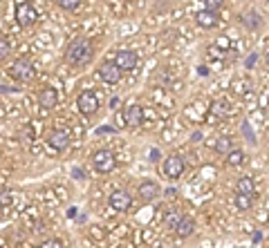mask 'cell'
I'll list each match as a JSON object with an SVG mask.
<instances>
[{
  "instance_id": "obj_7",
  "label": "cell",
  "mask_w": 269,
  "mask_h": 248,
  "mask_svg": "<svg viewBox=\"0 0 269 248\" xmlns=\"http://www.w3.org/2000/svg\"><path fill=\"white\" fill-rule=\"evenodd\" d=\"M184 168H186V163H184L182 157H177V154H171V157H166L164 159V174L168 179H179L184 174Z\"/></svg>"
},
{
  "instance_id": "obj_25",
  "label": "cell",
  "mask_w": 269,
  "mask_h": 248,
  "mask_svg": "<svg viewBox=\"0 0 269 248\" xmlns=\"http://www.w3.org/2000/svg\"><path fill=\"white\" fill-rule=\"evenodd\" d=\"M9 49H11V45H9V41H7V38H3V36H0V60H3V58H5V56H7V54H9Z\"/></svg>"
},
{
  "instance_id": "obj_35",
  "label": "cell",
  "mask_w": 269,
  "mask_h": 248,
  "mask_svg": "<svg viewBox=\"0 0 269 248\" xmlns=\"http://www.w3.org/2000/svg\"><path fill=\"white\" fill-rule=\"evenodd\" d=\"M267 108H269V97H267Z\"/></svg>"
},
{
  "instance_id": "obj_31",
  "label": "cell",
  "mask_w": 269,
  "mask_h": 248,
  "mask_svg": "<svg viewBox=\"0 0 269 248\" xmlns=\"http://www.w3.org/2000/svg\"><path fill=\"white\" fill-rule=\"evenodd\" d=\"M119 105H121V101H119V99H112V101H110V108H115V110H117Z\"/></svg>"
},
{
  "instance_id": "obj_26",
  "label": "cell",
  "mask_w": 269,
  "mask_h": 248,
  "mask_svg": "<svg viewBox=\"0 0 269 248\" xmlns=\"http://www.w3.org/2000/svg\"><path fill=\"white\" fill-rule=\"evenodd\" d=\"M11 201H14V197H11V193H0V206H11Z\"/></svg>"
},
{
  "instance_id": "obj_34",
  "label": "cell",
  "mask_w": 269,
  "mask_h": 248,
  "mask_svg": "<svg viewBox=\"0 0 269 248\" xmlns=\"http://www.w3.org/2000/svg\"><path fill=\"white\" fill-rule=\"evenodd\" d=\"M265 60H267V65H269V52L265 54Z\"/></svg>"
},
{
  "instance_id": "obj_1",
  "label": "cell",
  "mask_w": 269,
  "mask_h": 248,
  "mask_svg": "<svg viewBox=\"0 0 269 248\" xmlns=\"http://www.w3.org/2000/svg\"><path fill=\"white\" fill-rule=\"evenodd\" d=\"M92 58H94V45L90 38L78 36L67 45V49H65V60L74 67H83V65L92 63Z\"/></svg>"
},
{
  "instance_id": "obj_14",
  "label": "cell",
  "mask_w": 269,
  "mask_h": 248,
  "mask_svg": "<svg viewBox=\"0 0 269 248\" xmlns=\"http://www.w3.org/2000/svg\"><path fill=\"white\" fill-rule=\"evenodd\" d=\"M195 22H198L200 27H204V29H213V27H218V22H220V18H218L216 11H206L202 9L195 14Z\"/></svg>"
},
{
  "instance_id": "obj_6",
  "label": "cell",
  "mask_w": 269,
  "mask_h": 248,
  "mask_svg": "<svg viewBox=\"0 0 269 248\" xmlns=\"http://www.w3.org/2000/svg\"><path fill=\"white\" fill-rule=\"evenodd\" d=\"M117 67H119V72H132L134 67L139 65V56L137 52H130V49H123V52H117L115 60H112Z\"/></svg>"
},
{
  "instance_id": "obj_3",
  "label": "cell",
  "mask_w": 269,
  "mask_h": 248,
  "mask_svg": "<svg viewBox=\"0 0 269 248\" xmlns=\"http://www.w3.org/2000/svg\"><path fill=\"white\" fill-rule=\"evenodd\" d=\"M99 97L92 92V89H86V92H81L76 97V110L81 112L83 116H92L99 112Z\"/></svg>"
},
{
  "instance_id": "obj_30",
  "label": "cell",
  "mask_w": 269,
  "mask_h": 248,
  "mask_svg": "<svg viewBox=\"0 0 269 248\" xmlns=\"http://www.w3.org/2000/svg\"><path fill=\"white\" fill-rule=\"evenodd\" d=\"M218 45H220V47H224V49H227V47H229V41H227V38H218Z\"/></svg>"
},
{
  "instance_id": "obj_2",
  "label": "cell",
  "mask_w": 269,
  "mask_h": 248,
  "mask_svg": "<svg viewBox=\"0 0 269 248\" xmlns=\"http://www.w3.org/2000/svg\"><path fill=\"white\" fill-rule=\"evenodd\" d=\"M7 72H9V76L14 78V81H18V83H30L34 78V74H36V72H34V63L27 58V56L16 58L14 63L9 65Z\"/></svg>"
},
{
  "instance_id": "obj_10",
  "label": "cell",
  "mask_w": 269,
  "mask_h": 248,
  "mask_svg": "<svg viewBox=\"0 0 269 248\" xmlns=\"http://www.w3.org/2000/svg\"><path fill=\"white\" fill-rule=\"evenodd\" d=\"M47 143L52 145L54 150H65L67 145H70V132L63 130V128L52 130V132H49V137H47Z\"/></svg>"
},
{
  "instance_id": "obj_23",
  "label": "cell",
  "mask_w": 269,
  "mask_h": 248,
  "mask_svg": "<svg viewBox=\"0 0 269 248\" xmlns=\"http://www.w3.org/2000/svg\"><path fill=\"white\" fill-rule=\"evenodd\" d=\"M202 3H204L206 11H216V9H220L224 5V0H202Z\"/></svg>"
},
{
  "instance_id": "obj_17",
  "label": "cell",
  "mask_w": 269,
  "mask_h": 248,
  "mask_svg": "<svg viewBox=\"0 0 269 248\" xmlns=\"http://www.w3.org/2000/svg\"><path fill=\"white\" fill-rule=\"evenodd\" d=\"M240 20H243V25L247 27V29H260V25H262V18H260V14H256V11H249V14H245V16H240Z\"/></svg>"
},
{
  "instance_id": "obj_5",
  "label": "cell",
  "mask_w": 269,
  "mask_h": 248,
  "mask_svg": "<svg viewBox=\"0 0 269 248\" xmlns=\"http://www.w3.org/2000/svg\"><path fill=\"white\" fill-rule=\"evenodd\" d=\"M16 20L20 22L22 27H32L34 22L38 20V11L32 3H25V0H18L16 3Z\"/></svg>"
},
{
  "instance_id": "obj_9",
  "label": "cell",
  "mask_w": 269,
  "mask_h": 248,
  "mask_svg": "<svg viewBox=\"0 0 269 248\" xmlns=\"http://www.w3.org/2000/svg\"><path fill=\"white\" fill-rule=\"evenodd\" d=\"M123 123L130 126V128L142 126V123H144V108H142V105H137V103L128 105L126 112H123Z\"/></svg>"
},
{
  "instance_id": "obj_8",
  "label": "cell",
  "mask_w": 269,
  "mask_h": 248,
  "mask_svg": "<svg viewBox=\"0 0 269 248\" xmlns=\"http://www.w3.org/2000/svg\"><path fill=\"white\" fill-rule=\"evenodd\" d=\"M108 204H110L112 210H117V212H126L128 208L132 206V197L128 195L126 190H115V193L110 195Z\"/></svg>"
},
{
  "instance_id": "obj_18",
  "label": "cell",
  "mask_w": 269,
  "mask_h": 248,
  "mask_svg": "<svg viewBox=\"0 0 269 248\" xmlns=\"http://www.w3.org/2000/svg\"><path fill=\"white\" fill-rule=\"evenodd\" d=\"M245 159H247V154H245L243 150H231V152H229V154H227V163H229V166H231V168H238V166H243V163H245Z\"/></svg>"
},
{
  "instance_id": "obj_24",
  "label": "cell",
  "mask_w": 269,
  "mask_h": 248,
  "mask_svg": "<svg viewBox=\"0 0 269 248\" xmlns=\"http://www.w3.org/2000/svg\"><path fill=\"white\" fill-rule=\"evenodd\" d=\"M41 248H65V244L61 239H56V237H52V239H45L43 244H41Z\"/></svg>"
},
{
  "instance_id": "obj_4",
  "label": "cell",
  "mask_w": 269,
  "mask_h": 248,
  "mask_svg": "<svg viewBox=\"0 0 269 248\" xmlns=\"http://www.w3.org/2000/svg\"><path fill=\"white\" fill-rule=\"evenodd\" d=\"M92 166H94V170L101 172V174L112 172V170H115V166H117L115 152H112V150H97L92 154Z\"/></svg>"
},
{
  "instance_id": "obj_22",
  "label": "cell",
  "mask_w": 269,
  "mask_h": 248,
  "mask_svg": "<svg viewBox=\"0 0 269 248\" xmlns=\"http://www.w3.org/2000/svg\"><path fill=\"white\" fill-rule=\"evenodd\" d=\"M81 3L83 0H56V5H59L61 9H65V11H74L81 7Z\"/></svg>"
},
{
  "instance_id": "obj_13",
  "label": "cell",
  "mask_w": 269,
  "mask_h": 248,
  "mask_svg": "<svg viewBox=\"0 0 269 248\" xmlns=\"http://www.w3.org/2000/svg\"><path fill=\"white\" fill-rule=\"evenodd\" d=\"M99 76H101V81L110 83V85H115V83L121 81V72H119V67H117L115 63H103V65H101L99 67Z\"/></svg>"
},
{
  "instance_id": "obj_15",
  "label": "cell",
  "mask_w": 269,
  "mask_h": 248,
  "mask_svg": "<svg viewBox=\"0 0 269 248\" xmlns=\"http://www.w3.org/2000/svg\"><path fill=\"white\" fill-rule=\"evenodd\" d=\"M175 233L179 235V237H191V235L195 233V219L193 217H186V215H182V219L177 222V226H175Z\"/></svg>"
},
{
  "instance_id": "obj_20",
  "label": "cell",
  "mask_w": 269,
  "mask_h": 248,
  "mask_svg": "<svg viewBox=\"0 0 269 248\" xmlns=\"http://www.w3.org/2000/svg\"><path fill=\"white\" fill-rule=\"evenodd\" d=\"M182 219V215H179V210H168L166 215H164V224L168 228H173L175 230V226H177V222Z\"/></svg>"
},
{
  "instance_id": "obj_12",
  "label": "cell",
  "mask_w": 269,
  "mask_h": 248,
  "mask_svg": "<svg viewBox=\"0 0 269 248\" xmlns=\"http://www.w3.org/2000/svg\"><path fill=\"white\" fill-rule=\"evenodd\" d=\"M137 195L142 197L144 201H153L162 195V188H159V183L157 181H142L139 183V188H137Z\"/></svg>"
},
{
  "instance_id": "obj_27",
  "label": "cell",
  "mask_w": 269,
  "mask_h": 248,
  "mask_svg": "<svg viewBox=\"0 0 269 248\" xmlns=\"http://www.w3.org/2000/svg\"><path fill=\"white\" fill-rule=\"evenodd\" d=\"M243 132L247 134V139H249V143H256V137H254V132H251V128L247 126V123H243Z\"/></svg>"
},
{
  "instance_id": "obj_16",
  "label": "cell",
  "mask_w": 269,
  "mask_h": 248,
  "mask_svg": "<svg viewBox=\"0 0 269 248\" xmlns=\"http://www.w3.org/2000/svg\"><path fill=\"white\" fill-rule=\"evenodd\" d=\"M254 190H256V183L251 177H240L235 181V195H247V197H254Z\"/></svg>"
},
{
  "instance_id": "obj_19",
  "label": "cell",
  "mask_w": 269,
  "mask_h": 248,
  "mask_svg": "<svg viewBox=\"0 0 269 248\" xmlns=\"http://www.w3.org/2000/svg\"><path fill=\"white\" fill-rule=\"evenodd\" d=\"M213 148H216V152H220V154H224V152H231V139L229 137H220L216 141V145H213Z\"/></svg>"
},
{
  "instance_id": "obj_28",
  "label": "cell",
  "mask_w": 269,
  "mask_h": 248,
  "mask_svg": "<svg viewBox=\"0 0 269 248\" xmlns=\"http://www.w3.org/2000/svg\"><path fill=\"white\" fill-rule=\"evenodd\" d=\"M159 159V150H150V161H157Z\"/></svg>"
},
{
  "instance_id": "obj_29",
  "label": "cell",
  "mask_w": 269,
  "mask_h": 248,
  "mask_svg": "<svg viewBox=\"0 0 269 248\" xmlns=\"http://www.w3.org/2000/svg\"><path fill=\"white\" fill-rule=\"evenodd\" d=\"M254 63H256V54H251L249 58H247V67H254Z\"/></svg>"
},
{
  "instance_id": "obj_33",
  "label": "cell",
  "mask_w": 269,
  "mask_h": 248,
  "mask_svg": "<svg viewBox=\"0 0 269 248\" xmlns=\"http://www.w3.org/2000/svg\"><path fill=\"white\" fill-rule=\"evenodd\" d=\"M67 217H76V208H70V210H67Z\"/></svg>"
},
{
  "instance_id": "obj_21",
  "label": "cell",
  "mask_w": 269,
  "mask_h": 248,
  "mask_svg": "<svg viewBox=\"0 0 269 248\" xmlns=\"http://www.w3.org/2000/svg\"><path fill=\"white\" fill-rule=\"evenodd\" d=\"M251 204H254V197H247V195H235V206L240 210H249Z\"/></svg>"
},
{
  "instance_id": "obj_32",
  "label": "cell",
  "mask_w": 269,
  "mask_h": 248,
  "mask_svg": "<svg viewBox=\"0 0 269 248\" xmlns=\"http://www.w3.org/2000/svg\"><path fill=\"white\" fill-rule=\"evenodd\" d=\"M72 174H74V179H81V177H83V170H78V168H74V170H72Z\"/></svg>"
},
{
  "instance_id": "obj_36",
  "label": "cell",
  "mask_w": 269,
  "mask_h": 248,
  "mask_svg": "<svg viewBox=\"0 0 269 248\" xmlns=\"http://www.w3.org/2000/svg\"><path fill=\"white\" fill-rule=\"evenodd\" d=\"M0 210H3V206H0Z\"/></svg>"
},
{
  "instance_id": "obj_11",
  "label": "cell",
  "mask_w": 269,
  "mask_h": 248,
  "mask_svg": "<svg viewBox=\"0 0 269 248\" xmlns=\"http://www.w3.org/2000/svg\"><path fill=\"white\" fill-rule=\"evenodd\" d=\"M38 105H41L43 110H52L59 105V92H56L54 87H43L41 92H38Z\"/></svg>"
}]
</instances>
